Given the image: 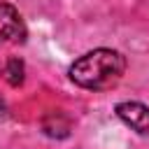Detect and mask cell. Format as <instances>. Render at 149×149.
Segmentation results:
<instances>
[{"instance_id": "6da1fadb", "label": "cell", "mask_w": 149, "mask_h": 149, "mask_svg": "<svg viewBox=\"0 0 149 149\" xmlns=\"http://www.w3.org/2000/svg\"><path fill=\"white\" fill-rule=\"evenodd\" d=\"M126 72V58L121 51L116 49H93L86 51L84 56H79L68 74L70 79L88 91H102V88H112Z\"/></svg>"}, {"instance_id": "7a4b0ae2", "label": "cell", "mask_w": 149, "mask_h": 149, "mask_svg": "<svg viewBox=\"0 0 149 149\" xmlns=\"http://www.w3.org/2000/svg\"><path fill=\"white\" fill-rule=\"evenodd\" d=\"M26 35L28 30L19 9L14 5L0 2V44H21Z\"/></svg>"}, {"instance_id": "3957f363", "label": "cell", "mask_w": 149, "mask_h": 149, "mask_svg": "<svg viewBox=\"0 0 149 149\" xmlns=\"http://www.w3.org/2000/svg\"><path fill=\"white\" fill-rule=\"evenodd\" d=\"M116 116L130 126L135 133L140 135H149V107L142 105V102H135V100H126V102H119L114 107Z\"/></svg>"}, {"instance_id": "277c9868", "label": "cell", "mask_w": 149, "mask_h": 149, "mask_svg": "<svg viewBox=\"0 0 149 149\" xmlns=\"http://www.w3.org/2000/svg\"><path fill=\"white\" fill-rule=\"evenodd\" d=\"M42 130L49 137H65L70 133V121L61 114V112H51L44 121H42Z\"/></svg>"}, {"instance_id": "5b68a950", "label": "cell", "mask_w": 149, "mask_h": 149, "mask_svg": "<svg viewBox=\"0 0 149 149\" xmlns=\"http://www.w3.org/2000/svg\"><path fill=\"white\" fill-rule=\"evenodd\" d=\"M23 72H26L23 61H19V58H9L7 61V65H5V79L12 86H21L23 84Z\"/></svg>"}, {"instance_id": "8992f818", "label": "cell", "mask_w": 149, "mask_h": 149, "mask_svg": "<svg viewBox=\"0 0 149 149\" xmlns=\"http://www.w3.org/2000/svg\"><path fill=\"white\" fill-rule=\"evenodd\" d=\"M5 114H7V107H5V100H2V98H0V119H2V116H5Z\"/></svg>"}]
</instances>
